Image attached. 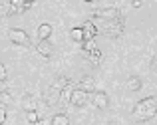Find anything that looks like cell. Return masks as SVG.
Segmentation results:
<instances>
[{"instance_id":"obj_1","label":"cell","mask_w":157,"mask_h":125,"mask_svg":"<svg viewBox=\"0 0 157 125\" xmlns=\"http://www.w3.org/2000/svg\"><path fill=\"white\" fill-rule=\"evenodd\" d=\"M157 115V99L155 97H145L133 107V119L137 121H149Z\"/></svg>"},{"instance_id":"obj_2","label":"cell","mask_w":157,"mask_h":125,"mask_svg":"<svg viewBox=\"0 0 157 125\" xmlns=\"http://www.w3.org/2000/svg\"><path fill=\"white\" fill-rule=\"evenodd\" d=\"M8 38H10V42L16 44V46H28L30 44L28 34L24 30H20V28H10V30H8Z\"/></svg>"},{"instance_id":"obj_3","label":"cell","mask_w":157,"mask_h":125,"mask_svg":"<svg viewBox=\"0 0 157 125\" xmlns=\"http://www.w3.org/2000/svg\"><path fill=\"white\" fill-rule=\"evenodd\" d=\"M92 16H96V18H104L105 22H113V20L121 18V14H119L117 8H100V10H96Z\"/></svg>"},{"instance_id":"obj_4","label":"cell","mask_w":157,"mask_h":125,"mask_svg":"<svg viewBox=\"0 0 157 125\" xmlns=\"http://www.w3.org/2000/svg\"><path fill=\"white\" fill-rule=\"evenodd\" d=\"M32 2H26V0H10V8H8V14H22V12L30 10Z\"/></svg>"},{"instance_id":"obj_5","label":"cell","mask_w":157,"mask_h":125,"mask_svg":"<svg viewBox=\"0 0 157 125\" xmlns=\"http://www.w3.org/2000/svg\"><path fill=\"white\" fill-rule=\"evenodd\" d=\"M70 103L72 105H76V107H84L86 103H88V93H86L84 89H74L72 91V97H70Z\"/></svg>"},{"instance_id":"obj_6","label":"cell","mask_w":157,"mask_h":125,"mask_svg":"<svg viewBox=\"0 0 157 125\" xmlns=\"http://www.w3.org/2000/svg\"><path fill=\"white\" fill-rule=\"evenodd\" d=\"M94 105H96L98 109H107L109 97H107L105 91H94Z\"/></svg>"},{"instance_id":"obj_7","label":"cell","mask_w":157,"mask_h":125,"mask_svg":"<svg viewBox=\"0 0 157 125\" xmlns=\"http://www.w3.org/2000/svg\"><path fill=\"white\" fill-rule=\"evenodd\" d=\"M105 26L109 28V34L111 36H119V34H121V30H123V26H125V20L117 18V20H113V22H105Z\"/></svg>"},{"instance_id":"obj_8","label":"cell","mask_w":157,"mask_h":125,"mask_svg":"<svg viewBox=\"0 0 157 125\" xmlns=\"http://www.w3.org/2000/svg\"><path fill=\"white\" fill-rule=\"evenodd\" d=\"M36 50H38V54H40V56H44V58H50L52 56V44L48 40H40L38 46H36Z\"/></svg>"},{"instance_id":"obj_9","label":"cell","mask_w":157,"mask_h":125,"mask_svg":"<svg viewBox=\"0 0 157 125\" xmlns=\"http://www.w3.org/2000/svg\"><path fill=\"white\" fill-rule=\"evenodd\" d=\"M84 32H86V40L88 38H96L98 36V28H96V24L92 22V20H88V22H84Z\"/></svg>"},{"instance_id":"obj_10","label":"cell","mask_w":157,"mask_h":125,"mask_svg":"<svg viewBox=\"0 0 157 125\" xmlns=\"http://www.w3.org/2000/svg\"><path fill=\"white\" fill-rule=\"evenodd\" d=\"M80 89H84L86 93H94V91H96V81H94L92 78H84V80L80 81Z\"/></svg>"},{"instance_id":"obj_11","label":"cell","mask_w":157,"mask_h":125,"mask_svg":"<svg viewBox=\"0 0 157 125\" xmlns=\"http://www.w3.org/2000/svg\"><path fill=\"white\" fill-rule=\"evenodd\" d=\"M50 36H52V26H50V24H40L38 38L40 40H50Z\"/></svg>"},{"instance_id":"obj_12","label":"cell","mask_w":157,"mask_h":125,"mask_svg":"<svg viewBox=\"0 0 157 125\" xmlns=\"http://www.w3.org/2000/svg\"><path fill=\"white\" fill-rule=\"evenodd\" d=\"M141 80H139L137 76H131V78H127V89L129 91H139L141 89Z\"/></svg>"},{"instance_id":"obj_13","label":"cell","mask_w":157,"mask_h":125,"mask_svg":"<svg viewBox=\"0 0 157 125\" xmlns=\"http://www.w3.org/2000/svg\"><path fill=\"white\" fill-rule=\"evenodd\" d=\"M70 38H72L74 42H84L86 40L84 28H72V30H70Z\"/></svg>"},{"instance_id":"obj_14","label":"cell","mask_w":157,"mask_h":125,"mask_svg":"<svg viewBox=\"0 0 157 125\" xmlns=\"http://www.w3.org/2000/svg\"><path fill=\"white\" fill-rule=\"evenodd\" d=\"M50 125H70V119H68V115L58 113V115H54V117H52V123Z\"/></svg>"},{"instance_id":"obj_15","label":"cell","mask_w":157,"mask_h":125,"mask_svg":"<svg viewBox=\"0 0 157 125\" xmlns=\"http://www.w3.org/2000/svg\"><path fill=\"white\" fill-rule=\"evenodd\" d=\"M68 85H70V80H68V78H58V80L52 83V87H54V89H58L60 93H62V89H64V87H68Z\"/></svg>"},{"instance_id":"obj_16","label":"cell","mask_w":157,"mask_h":125,"mask_svg":"<svg viewBox=\"0 0 157 125\" xmlns=\"http://www.w3.org/2000/svg\"><path fill=\"white\" fill-rule=\"evenodd\" d=\"M82 48H84V52H86V54L94 52V50H96V42H94V38L84 40V42H82Z\"/></svg>"},{"instance_id":"obj_17","label":"cell","mask_w":157,"mask_h":125,"mask_svg":"<svg viewBox=\"0 0 157 125\" xmlns=\"http://www.w3.org/2000/svg\"><path fill=\"white\" fill-rule=\"evenodd\" d=\"M24 109H26V111L36 109V101H34V97H30V95H26V97H24Z\"/></svg>"},{"instance_id":"obj_18","label":"cell","mask_w":157,"mask_h":125,"mask_svg":"<svg viewBox=\"0 0 157 125\" xmlns=\"http://www.w3.org/2000/svg\"><path fill=\"white\" fill-rule=\"evenodd\" d=\"M26 119H28V123H38V121H40V115H38V111H36V109H32V111H26Z\"/></svg>"},{"instance_id":"obj_19","label":"cell","mask_w":157,"mask_h":125,"mask_svg":"<svg viewBox=\"0 0 157 125\" xmlns=\"http://www.w3.org/2000/svg\"><path fill=\"white\" fill-rule=\"evenodd\" d=\"M88 58H90V60L94 62V64H98V62L101 60V54H100V50L96 48V50H94V52H90V54H88Z\"/></svg>"},{"instance_id":"obj_20","label":"cell","mask_w":157,"mask_h":125,"mask_svg":"<svg viewBox=\"0 0 157 125\" xmlns=\"http://www.w3.org/2000/svg\"><path fill=\"white\" fill-rule=\"evenodd\" d=\"M72 91H74V89H70V87H64V89H62V93H60V99H62V101H70V97H72Z\"/></svg>"},{"instance_id":"obj_21","label":"cell","mask_w":157,"mask_h":125,"mask_svg":"<svg viewBox=\"0 0 157 125\" xmlns=\"http://www.w3.org/2000/svg\"><path fill=\"white\" fill-rule=\"evenodd\" d=\"M0 101L8 103V101H10V93H8V91H2V93H0Z\"/></svg>"},{"instance_id":"obj_22","label":"cell","mask_w":157,"mask_h":125,"mask_svg":"<svg viewBox=\"0 0 157 125\" xmlns=\"http://www.w3.org/2000/svg\"><path fill=\"white\" fill-rule=\"evenodd\" d=\"M6 76H8L6 68H4V64H0V81H4V80H6Z\"/></svg>"},{"instance_id":"obj_23","label":"cell","mask_w":157,"mask_h":125,"mask_svg":"<svg viewBox=\"0 0 157 125\" xmlns=\"http://www.w3.org/2000/svg\"><path fill=\"white\" fill-rule=\"evenodd\" d=\"M4 121H6V109L0 107V125H4Z\"/></svg>"},{"instance_id":"obj_24","label":"cell","mask_w":157,"mask_h":125,"mask_svg":"<svg viewBox=\"0 0 157 125\" xmlns=\"http://www.w3.org/2000/svg\"><path fill=\"white\" fill-rule=\"evenodd\" d=\"M131 6H133V8H141L143 2H141V0H133V2H131Z\"/></svg>"},{"instance_id":"obj_25","label":"cell","mask_w":157,"mask_h":125,"mask_svg":"<svg viewBox=\"0 0 157 125\" xmlns=\"http://www.w3.org/2000/svg\"><path fill=\"white\" fill-rule=\"evenodd\" d=\"M151 72H153L155 76H157V58L153 60V64H151Z\"/></svg>"},{"instance_id":"obj_26","label":"cell","mask_w":157,"mask_h":125,"mask_svg":"<svg viewBox=\"0 0 157 125\" xmlns=\"http://www.w3.org/2000/svg\"><path fill=\"white\" fill-rule=\"evenodd\" d=\"M109 125H119V123H117V121H111V123H109Z\"/></svg>"},{"instance_id":"obj_27","label":"cell","mask_w":157,"mask_h":125,"mask_svg":"<svg viewBox=\"0 0 157 125\" xmlns=\"http://www.w3.org/2000/svg\"><path fill=\"white\" fill-rule=\"evenodd\" d=\"M84 2H96V0H84Z\"/></svg>"},{"instance_id":"obj_28","label":"cell","mask_w":157,"mask_h":125,"mask_svg":"<svg viewBox=\"0 0 157 125\" xmlns=\"http://www.w3.org/2000/svg\"><path fill=\"white\" fill-rule=\"evenodd\" d=\"M26 2H32V4H34V2H36V0H26Z\"/></svg>"},{"instance_id":"obj_29","label":"cell","mask_w":157,"mask_h":125,"mask_svg":"<svg viewBox=\"0 0 157 125\" xmlns=\"http://www.w3.org/2000/svg\"><path fill=\"white\" fill-rule=\"evenodd\" d=\"M2 91H4V89H0V93H2Z\"/></svg>"}]
</instances>
